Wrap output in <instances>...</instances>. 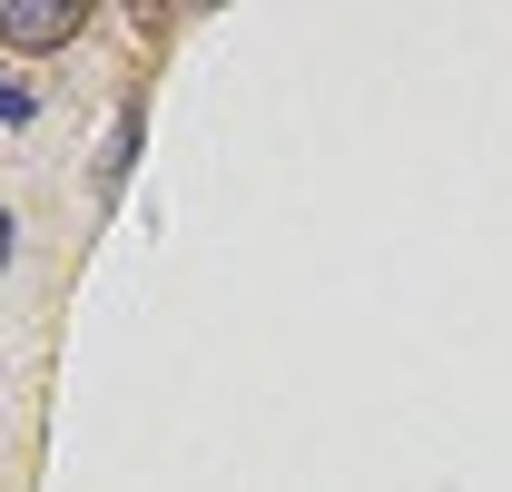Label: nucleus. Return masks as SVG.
Listing matches in <instances>:
<instances>
[{
    "label": "nucleus",
    "instance_id": "nucleus-3",
    "mask_svg": "<svg viewBox=\"0 0 512 492\" xmlns=\"http://www.w3.org/2000/svg\"><path fill=\"white\" fill-rule=\"evenodd\" d=\"M0 119H30V89H0Z\"/></svg>",
    "mask_w": 512,
    "mask_h": 492
},
{
    "label": "nucleus",
    "instance_id": "nucleus-2",
    "mask_svg": "<svg viewBox=\"0 0 512 492\" xmlns=\"http://www.w3.org/2000/svg\"><path fill=\"white\" fill-rule=\"evenodd\" d=\"M138 138H148V99H119V128H109V148H99V168H89V187H99V207L128 187V168H138Z\"/></svg>",
    "mask_w": 512,
    "mask_h": 492
},
{
    "label": "nucleus",
    "instance_id": "nucleus-4",
    "mask_svg": "<svg viewBox=\"0 0 512 492\" xmlns=\"http://www.w3.org/2000/svg\"><path fill=\"white\" fill-rule=\"evenodd\" d=\"M0 266H10V217H0Z\"/></svg>",
    "mask_w": 512,
    "mask_h": 492
},
{
    "label": "nucleus",
    "instance_id": "nucleus-1",
    "mask_svg": "<svg viewBox=\"0 0 512 492\" xmlns=\"http://www.w3.org/2000/svg\"><path fill=\"white\" fill-rule=\"evenodd\" d=\"M89 30V0H0V50H60Z\"/></svg>",
    "mask_w": 512,
    "mask_h": 492
}]
</instances>
